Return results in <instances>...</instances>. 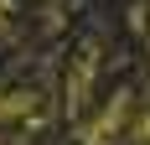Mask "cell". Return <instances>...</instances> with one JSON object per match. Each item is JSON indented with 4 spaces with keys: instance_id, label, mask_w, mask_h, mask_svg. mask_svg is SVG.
<instances>
[{
    "instance_id": "5b68a950",
    "label": "cell",
    "mask_w": 150,
    "mask_h": 145,
    "mask_svg": "<svg viewBox=\"0 0 150 145\" xmlns=\"http://www.w3.org/2000/svg\"><path fill=\"white\" fill-rule=\"evenodd\" d=\"M0 145H26V140H21V135H11V140H0Z\"/></svg>"
},
{
    "instance_id": "6da1fadb",
    "label": "cell",
    "mask_w": 150,
    "mask_h": 145,
    "mask_svg": "<svg viewBox=\"0 0 150 145\" xmlns=\"http://www.w3.org/2000/svg\"><path fill=\"white\" fill-rule=\"evenodd\" d=\"M124 124H129V93H114V99L98 109V119H88V124H78V140L83 145H114L124 135Z\"/></svg>"
},
{
    "instance_id": "3957f363",
    "label": "cell",
    "mask_w": 150,
    "mask_h": 145,
    "mask_svg": "<svg viewBox=\"0 0 150 145\" xmlns=\"http://www.w3.org/2000/svg\"><path fill=\"white\" fill-rule=\"evenodd\" d=\"M36 109H42V99H36V93H21V88L0 93V124H11V119H31Z\"/></svg>"
},
{
    "instance_id": "277c9868",
    "label": "cell",
    "mask_w": 150,
    "mask_h": 145,
    "mask_svg": "<svg viewBox=\"0 0 150 145\" xmlns=\"http://www.w3.org/2000/svg\"><path fill=\"white\" fill-rule=\"evenodd\" d=\"M140 145H150V109L140 114Z\"/></svg>"
},
{
    "instance_id": "7a4b0ae2",
    "label": "cell",
    "mask_w": 150,
    "mask_h": 145,
    "mask_svg": "<svg viewBox=\"0 0 150 145\" xmlns=\"http://www.w3.org/2000/svg\"><path fill=\"white\" fill-rule=\"evenodd\" d=\"M93 62H98V47H83L73 78H67V109H83V99H88V88H93Z\"/></svg>"
}]
</instances>
